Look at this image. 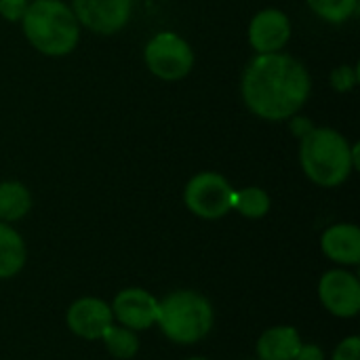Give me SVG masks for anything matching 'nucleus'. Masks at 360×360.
I'll return each instance as SVG.
<instances>
[{"label": "nucleus", "mask_w": 360, "mask_h": 360, "mask_svg": "<svg viewBox=\"0 0 360 360\" xmlns=\"http://www.w3.org/2000/svg\"><path fill=\"white\" fill-rule=\"evenodd\" d=\"M310 95V74L291 55L262 53L245 70L243 97L266 120L291 118Z\"/></svg>", "instance_id": "obj_1"}, {"label": "nucleus", "mask_w": 360, "mask_h": 360, "mask_svg": "<svg viewBox=\"0 0 360 360\" xmlns=\"http://www.w3.org/2000/svg\"><path fill=\"white\" fill-rule=\"evenodd\" d=\"M331 360H360V338L350 335L344 342L338 344Z\"/></svg>", "instance_id": "obj_19"}, {"label": "nucleus", "mask_w": 360, "mask_h": 360, "mask_svg": "<svg viewBox=\"0 0 360 360\" xmlns=\"http://www.w3.org/2000/svg\"><path fill=\"white\" fill-rule=\"evenodd\" d=\"M186 360H209V359H202V356H192V359H186Z\"/></svg>", "instance_id": "obj_23"}, {"label": "nucleus", "mask_w": 360, "mask_h": 360, "mask_svg": "<svg viewBox=\"0 0 360 360\" xmlns=\"http://www.w3.org/2000/svg\"><path fill=\"white\" fill-rule=\"evenodd\" d=\"M359 148H350L346 137L333 129H310L304 133L300 160L304 173L323 188H335L344 184L359 165Z\"/></svg>", "instance_id": "obj_2"}, {"label": "nucleus", "mask_w": 360, "mask_h": 360, "mask_svg": "<svg viewBox=\"0 0 360 360\" xmlns=\"http://www.w3.org/2000/svg\"><path fill=\"white\" fill-rule=\"evenodd\" d=\"M293 360H325V352L316 344H302L300 352L295 354Z\"/></svg>", "instance_id": "obj_22"}, {"label": "nucleus", "mask_w": 360, "mask_h": 360, "mask_svg": "<svg viewBox=\"0 0 360 360\" xmlns=\"http://www.w3.org/2000/svg\"><path fill=\"white\" fill-rule=\"evenodd\" d=\"M74 17L97 34H114L131 17V0H74Z\"/></svg>", "instance_id": "obj_10"}, {"label": "nucleus", "mask_w": 360, "mask_h": 360, "mask_svg": "<svg viewBox=\"0 0 360 360\" xmlns=\"http://www.w3.org/2000/svg\"><path fill=\"white\" fill-rule=\"evenodd\" d=\"M68 329L82 340H101L110 325H114V314L108 302L99 297H80L65 312Z\"/></svg>", "instance_id": "obj_9"}, {"label": "nucleus", "mask_w": 360, "mask_h": 360, "mask_svg": "<svg viewBox=\"0 0 360 360\" xmlns=\"http://www.w3.org/2000/svg\"><path fill=\"white\" fill-rule=\"evenodd\" d=\"M291 36L289 17L283 11L266 8L257 13L249 25V40L255 51L262 53H276L281 51Z\"/></svg>", "instance_id": "obj_11"}, {"label": "nucleus", "mask_w": 360, "mask_h": 360, "mask_svg": "<svg viewBox=\"0 0 360 360\" xmlns=\"http://www.w3.org/2000/svg\"><path fill=\"white\" fill-rule=\"evenodd\" d=\"M321 249L325 257L340 266L360 264V230L354 224H335L321 236Z\"/></svg>", "instance_id": "obj_12"}, {"label": "nucleus", "mask_w": 360, "mask_h": 360, "mask_svg": "<svg viewBox=\"0 0 360 360\" xmlns=\"http://www.w3.org/2000/svg\"><path fill=\"white\" fill-rule=\"evenodd\" d=\"M215 323L211 302L190 289L173 291L158 302L156 325L167 340L179 346H190L205 340Z\"/></svg>", "instance_id": "obj_3"}, {"label": "nucleus", "mask_w": 360, "mask_h": 360, "mask_svg": "<svg viewBox=\"0 0 360 360\" xmlns=\"http://www.w3.org/2000/svg\"><path fill=\"white\" fill-rule=\"evenodd\" d=\"M32 209L30 190L19 181H2L0 184V221H17L25 217Z\"/></svg>", "instance_id": "obj_15"}, {"label": "nucleus", "mask_w": 360, "mask_h": 360, "mask_svg": "<svg viewBox=\"0 0 360 360\" xmlns=\"http://www.w3.org/2000/svg\"><path fill=\"white\" fill-rule=\"evenodd\" d=\"M354 82H356V76L352 74L350 68L342 65V68H338V70L333 72V86H335L338 91H348Z\"/></svg>", "instance_id": "obj_21"}, {"label": "nucleus", "mask_w": 360, "mask_h": 360, "mask_svg": "<svg viewBox=\"0 0 360 360\" xmlns=\"http://www.w3.org/2000/svg\"><path fill=\"white\" fill-rule=\"evenodd\" d=\"M110 308H112L114 319L122 327H127L135 333L152 329L158 319V300L150 291L139 289V287L122 289L114 297Z\"/></svg>", "instance_id": "obj_8"}, {"label": "nucleus", "mask_w": 360, "mask_h": 360, "mask_svg": "<svg viewBox=\"0 0 360 360\" xmlns=\"http://www.w3.org/2000/svg\"><path fill=\"white\" fill-rule=\"evenodd\" d=\"M186 207L202 219H219L232 209L234 190L219 173H198L186 186Z\"/></svg>", "instance_id": "obj_5"}, {"label": "nucleus", "mask_w": 360, "mask_h": 360, "mask_svg": "<svg viewBox=\"0 0 360 360\" xmlns=\"http://www.w3.org/2000/svg\"><path fill=\"white\" fill-rule=\"evenodd\" d=\"M310 8L331 23L346 21L356 11V0H308Z\"/></svg>", "instance_id": "obj_18"}, {"label": "nucleus", "mask_w": 360, "mask_h": 360, "mask_svg": "<svg viewBox=\"0 0 360 360\" xmlns=\"http://www.w3.org/2000/svg\"><path fill=\"white\" fill-rule=\"evenodd\" d=\"M27 8L25 0H0V15L8 21H19Z\"/></svg>", "instance_id": "obj_20"}, {"label": "nucleus", "mask_w": 360, "mask_h": 360, "mask_svg": "<svg viewBox=\"0 0 360 360\" xmlns=\"http://www.w3.org/2000/svg\"><path fill=\"white\" fill-rule=\"evenodd\" d=\"M21 21L32 46L44 55H68L78 42V21L59 0H34L27 4Z\"/></svg>", "instance_id": "obj_4"}, {"label": "nucleus", "mask_w": 360, "mask_h": 360, "mask_svg": "<svg viewBox=\"0 0 360 360\" xmlns=\"http://www.w3.org/2000/svg\"><path fill=\"white\" fill-rule=\"evenodd\" d=\"M25 243L17 230L0 221V281L17 276L25 266Z\"/></svg>", "instance_id": "obj_14"}, {"label": "nucleus", "mask_w": 360, "mask_h": 360, "mask_svg": "<svg viewBox=\"0 0 360 360\" xmlns=\"http://www.w3.org/2000/svg\"><path fill=\"white\" fill-rule=\"evenodd\" d=\"M302 335L291 325H278L266 329L257 340L259 360H293L302 348Z\"/></svg>", "instance_id": "obj_13"}, {"label": "nucleus", "mask_w": 360, "mask_h": 360, "mask_svg": "<svg viewBox=\"0 0 360 360\" xmlns=\"http://www.w3.org/2000/svg\"><path fill=\"white\" fill-rule=\"evenodd\" d=\"M146 63L154 76L162 80H179L190 74L194 65V53L177 34L160 32L146 46Z\"/></svg>", "instance_id": "obj_6"}, {"label": "nucleus", "mask_w": 360, "mask_h": 360, "mask_svg": "<svg viewBox=\"0 0 360 360\" xmlns=\"http://www.w3.org/2000/svg\"><path fill=\"white\" fill-rule=\"evenodd\" d=\"M323 308L338 319H354L360 312V281L348 270H327L319 281Z\"/></svg>", "instance_id": "obj_7"}, {"label": "nucleus", "mask_w": 360, "mask_h": 360, "mask_svg": "<svg viewBox=\"0 0 360 360\" xmlns=\"http://www.w3.org/2000/svg\"><path fill=\"white\" fill-rule=\"evenodd\" d=\"M232 209H236L240 215L249 219H262L270 211V196L262 188H245V190H234V200Z\"/></svg>", "instance_id": "obj_17"}, {"label": "nucleus", "mask_w": 360, "mask_h": 360, "mask_svg": "<svg viewBox=\"0 0 360 360\" xmlns=\"http://www.w3.org/2000/svg\"><path fill=\"white\" fill-rule=\"evenodd\" d=\"M105 350L118 360H131L139 352V338L135 331L122 327V325H110L108 331L101 338Z\"/></svg>", "instance_id": "obj_16"}]
</instances>
